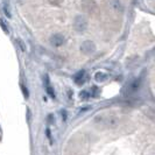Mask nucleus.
<instances>
[{
  "label": "nucleus",
  "mask_w": 155,
  "mask_h": 155,
  "mask_svg": "<svg viewBox=\"0 0 155 155\" xmlns=\"http://www.w3.org/2000/svg\"><path fill=\"white\" fill-rule=\"evenodd\" d=\"M112 6H113V8L115 9V11H119V12H122V6L120 5V2L119 1H113V4H112Z\"/></svg>",
  "instance_id": "obj_9"
},
{
  "label": "nucleus",
  "mask_w": 155,
  "mask_h": 155,
  "mask_svg": "<svg viewBox=\"0 0 155 155\" xmlns=\"http://www.w3.org/2000/svg\"><path fill=\"white\" fill-rule=\"evenodd\" d=\"M139 86H140V79H135V81H133V82L127 86V91H128V93L135 92V91L139 89Z\"/></svg>",
  "instance_id": "obj_5"
},
{
  "label": "nucleus",
  "mask_w": 155,
  "mask_h": 155,
  "mask_svg": "<svg viewBox=\"0 0 155 155\" xmlns=\"http://www.w3.org/2000/svg\"><path fill=\"white\" fill-rule=\"evenodd\" d=\"M17 43L19 44V47H20L21 52H26V44L24 43V41H22L21 39H17Z\"/></svg>",
  "instance_id": "obj_10"
},
{
  "label": "nucleus",
  "mask_w": 155,
  "mask_h": 155,
  "mask_svg": "<svg viewBox=\"0 0 155 155\" xmlns=\"http://www.w3.org/2000/svg\"><path fill=\"white\" fill-rule=\"evenodd\" d=\"M81 50L83 54H85V55H91V54H93L96 52V46L95 43L92 42V41H89V40H86L84 42L82 43V46H81Z\"/></svg>",
  "instance_id": "obj_2"
},
{
  "label": "nucleus",
  "mask_w": 155,
  "mask_h": 155,
  "mask_svg": "<svg viewBox=\"0 0 155 155\" xmlns=\"http://www.w3.org/2000/svg\"><path fill=\"white\" fill-rule=\"evenodd\" d=\"M79 97H81L83 100H86V99L90 97V93H89L87 91H82V92L79 93Z\"/></svg>",
  "instance_id": "obj_11"
},
{
  "label": "nucleus",
  "mask_w": 155,
  "mask_h": 155,
  "mask_svg": "<svg viewBox=\"0 0 155 155\" xmlns=\"http://www.w3.org/2000/svg\"><path fill=\"white\" fill-rule=\"evenodd\" d=\"M46 82H47V92L49 93V96H50L52 98H55V92H54L52 87L50 86V84H49V81H48V77H46Z\"/></svg>",
  "instance_id": "obj_7"
},
{
  "label": "nucleus",
  "mask_w": 155,
  "mask_h": 155,
  "mask_svg": "<svg viewBox=\"0 0 155 155\" xmlns=\"http://www.w3.org/2000/svg\"><path fill=\"white\" fill-rule=\"evenodd\" d=\"M0 26H1V28L4 29V32H5V33H7V34H8V33H9V32H8V27L5 25V21H4L2 19L0 20Z\"/></svg>",
  "instance_id": "obj_12"
},
{
  "label": "nucleus",
  "mask_w": 155,
  "mask_h": 155,
  "mask_svg": "<svg viewBox=\"0 0 155 155\" xmlns=\"http://www.w3.org/2000/svg\"><path fill=\"white\" fill-rule=\"evenodd\" d=\"M62 117H63V119H64V120L67 119V113H65V111H63V112H62Z\"/></svg>",
  "instance_id": "obj_14"
},
{
  "label": "nucleus",
  "mask_w": 155,
  "mask_h": 155,
  "mask_svg": "<svg viewBox=\"0 0 155 155\" xmlns=\"http://www.w3.org/2000/svg\"><path fill=\"white\" fill-rule=\"evenodd\" d=\"M21 89H22V92H24V96L26 97V98H28V91H27V89L25 87L24 85H21Z\"/></svg>",
  "instance_id": "obj_13"
},
{
  "label": "nucleus",
  "mask_w": 155,
  "mask_h": 155,
  "mask_svg": "<svg viewBox=\"0 0 155 155\" xmlns=\"http://www.w3.org/2000/svg\"><path fill=\"white\" fill-rule=\"evenodd\" d=\"M64 43V36L61 34H54L50 37V44L54 47H61Z\"/></svg>",
  "instance_id": "obj_3"
},
{
  "label": "nucleus",
  "mask_w": 155,
  "mask_h": 155,
  "mask_svg": "<svg viewBox=\"0 0 155 155\" xmlns=\"http://www.w3.org/2000/svg\"><path fill=\"white\" fill-rule=\"evenodd\" d=\"M74 28L77 33H84L87 28V21L84 17L82 15H78L76 17L75 21H74Z\"/></svg>",
  "instance_id": "obj_1"
},
{
  "label": "nucleus",
  "mask_w": 155,
  "mask_h": 155,
  "mask_svg": "<svg viewBox=\"0 0 155 155\" xmlns=\"http://www.w3.org/2000/svg\"><path fill=\"white\" fill-rule=\"evenodd\" d=\"M117 124H118V121H117V119H115L114 117H111V118L107 120V125H109L110 127H115Z\"/></svg>",
  "instance_id": "obj_8"
},
{
  "label": "nucleus",
  "mask_w": 155,
  "mask_h": 155,
  "mask_svg": "<svg viewBox=\"0 0 155 155\" xmlns=\"http://www.w3.org/2000/svg\"><path fill=\"white\" fill-rule=\"evenodd\" d=\"M95 78L97 82H105L107 79V75L102 72V71H99V72H97L95 75Z\"/></svg>",
  "instance_id": "obj_6"
},
{
  "label": "nucleus",
  "mask_w": 155,
  "mask_h": 155,
  "mask_svg": "<svg viewBox=\"0 0 155 155\" xmlns=\"http://www.w3.org/2000/svg\"><path fill=\"white\" fill-rule=\"evenodd\" d=\"M84 77H85V71H78L77 74L75 75V77H74V81H75V83L77 84V85H82L83 83H84Z\"/></svg>",
  "instance_id": "obj_4"
}]
</instances>
